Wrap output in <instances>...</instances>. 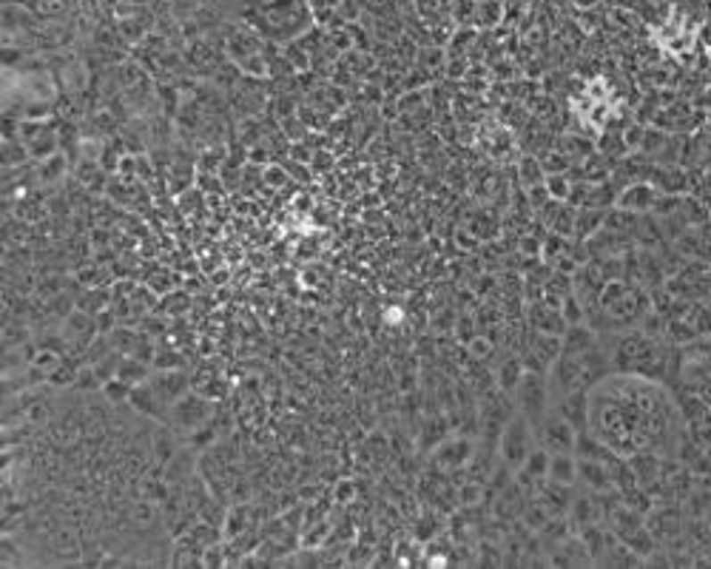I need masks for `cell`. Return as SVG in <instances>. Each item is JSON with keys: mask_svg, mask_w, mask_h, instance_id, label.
<instances>
[{"mask_svg": "<svg viewBox=\"0 0 711 569\" xmlns=\"http://www.w3.org/2000/svg\"><path fill=\"white\" fill-rule=\"evenodd\" d=\"M589 433L620 458L674 456L680 413L666 387L643 373H607L589 391Z\"/></svg>", "mask_w": 711, "mask_h": 569, "instance_id": "obj_1", "label": "cell"}, {"mask_svg": "<svg viewBox=\"0 0 711 569\" xmlns=\"http://www.w3.org/2000/svg\"><path fill=\"white\" fill-rule=\"evenodd\" d=\"M538 447V436H535V427L529 422L526 416H521L518 410L507 418V425L501 430V458L509 470H518L521 464L529 458Z\"/></svg>", "mask_w": 711, "mask_h": 569, "instance_id": "obj_2", "label": "cell"}, {"mask_svg": "<svg viewBox=\"0 0 711 569\" xmlns=\"http://www.w3.org/2000/svg\"><path fill=\"white\" fill-rule=\"evenodd\" d=\"M211 416H214V404H211L208 396H203L200 391H188L183 399H177L169 408V418L165 425H171L174 433H200L203 427L211 425Z\"/></svg>", "mask_w": 711, "mask_h": 569, "instance_id": "obj_3", "label": "cell"}, {"mask_svg": "<svg viewBox=\"0 0 711 569\" xmlns=\"http://www.w3.org/2000/svg\"><path fill=\"white\" fill-rule=\"evenodd\" d=\"M516 408L521 416H526L529 422H533V427L541 422L543 416L550 413V382L543 373H533V370H526L521 382L516 384Z\"/></svg>", "mask_w": 711, "mask_h": 569, "instance_id": "obj_4", "label": "cell"}, {"mask_svg": "<svg viewBox=\"0 0 711 569\" xmlns=\"http://www.w3.org/2000/svg\"><path fill=\"white\" fill-rule=\"evenodd\" d=\"M538 447L550 453H575V441H578V430H575L564 416L547 413L535 425Z\"/></svg>", "mask_w": 711, "mask_h": 569, "instance_id": "obj_5", "label": "cell"}, {"mask_svg": "<svg viewBox=\"0 0 711 569\" xmlns=\"http://www.w3.org/2000/svg\"><path fill=\"white\" fill-rule=\"evenodd\" d=\"M148 384L154 387V393L169 404L177 401V399H183L188 391H191V376L183 370V367H174V370H154L151 373V379Z\"/></svg>", "mask_w": 711, "mask_h": 569, "instance_id": "obj_6", "label": "cell"}, {"mask_svg": "<svg viewBox=\"0 0 711 569\" xmlns=\"http://www.w3.org/2000/svg\"><path fill=\"white\" fill-rule=\"evenodd\" d=\"M473 456V441L470 439H447L435 447V464H442V467H461V464Z\"/></svg>", "mask_w": 711, "mask_h": 569, "instance_id": "obj_7", "label": "cell"}, {"mask_svg": "<svg viewBox=\"0 0 711 569\" xmlns=\"http://www.w3.org/2000/svg\"><path fill=\"white\" fill-rule=\"evenodd\" d=\"M547 482L569 484V487L578 482V458H575V453H550Z\"/></svg>", "mask_w": 711, "mask_h": 569, "instance_id": "obj_8", "label": "cell"}, {"mask_svg": "<svg viewBox=\"0 0 711 569\" xmlns=\"http://www.w3.org/2000/svg\"><path fill=\"white\" fill-rule=\"evenodd\" d=\"M652 202H655V191L652 186H643V183H632L617 194L620 211H646V208H652Z\"/></svg>", "mask_w": 711, "mask_h": 569, "instance_id": "obj_9", "label": "cell"}, {"mask_svg": "<svg viewBox=\"0 0 711 569\" xmlns=\"http://www.w3.org/2000/svg\"><path fill=\"white\" fill-rule=\"evenodd\" d=\"M74 305H78L80 310L86 313H92V317H97L100 310H105L112 305V291L109 288H83V293L74 299Z\"/></svg>", "mask_w": 711, "mask_h": 569, "instance_id": "obj_10", "label": "cell"}, {"mask_svg": "<svg viewBox=\"0 0 711 569\" xmlns=\"http://www.w3.org/2000/svg\"><path fill=\"white\" fill-rule=\"evenodd\" d=\"M603 211H598V208H583V211L575 214V236H581V239H589L595 231H600L603 226Z\"/></svg>", "mask_w": 711, "mask_h": 569, "instance_id": "obj_11", "label": "cell"}, {"mask_svg": "<svg viewBox=\"0 0 711 569\" xmlns=\"http://www.w3.org/2000/svg\"><path fill=\"white\" fill-rule=\"evenodd\" d=\"M518 174H521V183L526 188H538V186L547 183V171H543V166H541L538 160H533V157H524L518 162Z\"/></svg>", "mask_w": 711, "mask_h": 569, "instance_id": "obj_12", "label": "cell"}, {"mask_svg": "<svg viewBox=\"0 0 711 569\" xmlns=\"http://www.w3.org/2000/svg\"><path fill=\"white\" fill-rule=\"evenodd\" d=\"M526 373V367L518 362V359H509V362L501 365V370H498V384H501V391H516V384L521 382V376Z\"/></svg>", "mask_w": 711, "mask_h": 569, "instance_id": "obj_13", "label": "cell"}, {"mask_svg": "<svg viewBox=\"0 0 711 569\" xmlns=\"http://www.w3.org/2000/svg\"><path fill=\"white\" fill-rule=\"evenodd\" d=\"M66 171H69V166H66L63 154H54V157L40 162V179H43V183H57L60 177H66Z\"/></svg>", "mask_w": 711, "mask_h": 569, "instance_id": "obj_14", "label": "cell"}, {"mask_svg": "<svg viewBox=\"0 0 711 569\" xmlns=\"http://www.w3.org/2000/svg\"><path fill=\"white\" fill-rule=\"evenodd\" d=\"M547 191H550V197L555 200V202H566L569 197H572V183L566 179V174H550L547 177Z\"/></svg>", "mask_w": 711, "mask_h": 569, "instance_id": "obj_15", "label": "cell"}, {"mask_svg": "<svg viewBox=\"0 0 711 569\" xmlns=\"http://www.w3.org/2000/svg\"><path fill=\"white\" fill-rule=\"evenodd\" d=\"M100 391H103V396L109 399L112 404H120V401H128V399H131V391H134V387L126 384L123 379H117V376H114V379H109V382H103Z\"/></svg>", "mask_w": 711, "mask_h": 569, "instance_id": "obj_16", "label": "cell"}, {"mask_svg": "<svg viewBox=\"0 0 711 569\" xmlns=\"http://www.w3.org/2000/svg\"><path fill=\"white\" fill-rule=\"evenodd\" d=\"M26 336H29L26 327H23L21 322L9 319L6 327H4V348H6V350H12V348H23Z\"/></svg>", "mask_w": 711, "mask_h": 569, "instance_id": "obj_17", "label": "cell"}, {"mask_svg": "<svg viewBox=\"0 0 711 569\" xmlns=\"http://www.w3.org/2000/svg\"><path fill=\"white\" fill-rule=\"evenodd\" d=\"M148 288L154 291L157 296H165V293H171L174 291V276L169 271H157L154 276H148Z\"/></svg>", "mask_w": 711, "mask_h": 569, "instance_id": "obj_18", "label": "cell"}, {"mask_svg": "<svg viewBox=\"0 0 711 569\" xmlns=\"http://www.w3.org/2000/svg\"><path fill=\"white\" fill-rule=\"evenodd\" d=\"M188 302H191V299H188L186 293H174V291H171V293H165V299L160 302V308H162V310H169V313H179V310H186V308H188Z\"/></svg>", "mask_w": 711, "mask_h": 569, "instance_id": "obj_19", "label": "cell"}, {"mask_svg": "<svg viewBox=\"0 0 711 569\" xmlns=\"http://www.w3.org/2000/svg\"><path fill=\"white\" fill-rule=\"evenodd\" d=\"M265 179H268V186L282 188V186L291 183V174H287L285 169H279V166H270V169H265Z\"/></svg>", "mask_w": 711, "mask_h": 569, "instance_id": "obj_20", "label": "cell"}, {"mask_svg": "<svg viewBox=\"0 0 711 569\" xmlns=\"http://www.w3.org/2000/svg\"><path fill=\"white\" fill-rule=\"evenodd\" d=\"M353 496H356L353 482H339V484H336V496H333V499H336L339 504H351Z\"/></svg>", "mask_w": 711, "mask_h": 569, "instance_id": "obj_21", "label": "cell"}, {"mask_svg": "<svg viewBox=\"0 0 711 569\" xmlns=\"http://www.w3.org/2000/svg\"><path fill=\"white\" fill-rule=\"evenodd\" d=\"M470 348H473L475 356H487V353H490V342H487V339H473Z\"/></svg>", "mask_w": 711, "mask_h": 569, "instance_id": "obj_22", "label": "cell"}]
</instances>
